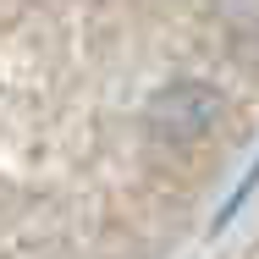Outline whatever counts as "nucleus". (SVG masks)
Returning a JSON list of instances; mask_svg holds the SVG:
<instances>
[]
</instances>
